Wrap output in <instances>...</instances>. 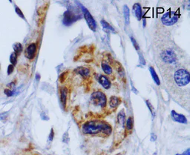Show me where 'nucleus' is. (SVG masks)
Returning a JSON list of instances; mask_svg holds the SVG:
<instances>
[{
    "instance_id": "nucleus-27",
    "label": "nucleus",
    "mask_w": 190,
    "mask_h": 155,
    "mask_svg": "<svg viewBox=\"0 0 190 155\" xmlns=\"http://www.w3.org/2000/svg\"><path fill=\"white\" fill-rule=\"evenodd\" d=\"M15 11H16V12H17V15L19 16V17H20L21 18H23V19H25V16H24V14L23 13V12L21 11V10L19 9V8H18V7H16V8H15Z\"/></svg>"
},
{
    "instance_id": "nucleus-25",
    "label": "nucleus",
    "mask_w": 190,
    "mask_h": 155,
    "mask_svg": "<svg viewBox=\"0 0 190 155\" xmlns=\"http://www.w3.org/2000/svg\"><path fill=\"white\" fill-rule=\"evenodd\" d=\"M130 39H131V42H132V45H133V46L135 47V48L137 51H139L140 46H139L138 43L137 42V41L135 40V39L133 37H130Z\"/></svg>"
},
{
    "instance_id": "nucleus-17",
    "label": "nucleus",
    "mask_w": 190,
    "mask_h": 155,
    "mask_svg": "<svg viewBox=\"0 0 190 155\" xmlns=\"http://www.w3.org/2000/svg\"><path fill=\"white\" fill-rule=\"evenodd\" d=\"M101 65H102V69H103L104 73H106L108 75H110L112 73V68H111V67L106 62H103Z\"/></svg>"
},
{
    "instance_id": "nucleus-12",
    "label": "nucleus",
    "mask_w": 190,
    "mask_h": 155,
    "mask_svg": "<svg viewBox=\"0 0 190 155\" xmlns=\"http://www.w3.org/2000/svg\"><path fill=\"white\" fill-rule=\"evenodd\" d=\"M98 79H99V82L105 89H109L111 88V82L107 77L104 76V75H100Z\"/></svg>"
},
{
    "instance_id": "nucleus-19",
    "label": "nucleus",
    "mask_w": 190,
    "mask_h": 155,
    "mask_svg": "<svg viewBox=\"0 0 190 155\" xmlns=\"http://www.w3.org/2000/svg\"><path fill=\"white\" fill-rule=\"evenodd\" d=\"M100 22H101L102 26H103L104 29L106 30V31H110L111 32H112V33H115V28H114L112 26H111V25H109L107 22H105V20H103V19H102Z\"/></svg>"
},
{
    "instance_id": "nucleus-30",
    "label": "nucleus",
    "mask_w": 190,
    "mask_h": 155,
    "mask_svg": "<svg viewBox=\"0 0 190 155\" xmlns=\"http://www.w3.org/2000/svg\"><path fill=\"white\" fill-rule=\"evenodd\" d=\"M13 67H14V66H13V65H8V74L10 75L12 72H13Z\"/></svg>"
},
{
    "instance_id": "nucleus-15",
    "label": "nucleus",
    "mask_w": 190,
    "mask_h": 155,
    "mask_svg": "<svg viewBox=\"0 0 190 155\" xmlns=\"http://www.w3.org/2000/svg\"><path fill=\"white\" fill-rule=\"evenodd\" d=\"M149 71L150 73H151V77H152L154 82H155V84L157 85H160L161 84V82H160V79L158 76H157V73H156V71L155 70V68H154L153 67H149Z\"/></svg>"
},
{
    "instance_id": "nucleus-2",
    "label": "nucleus",
    "mask_w": 190,
    "mask_h": 155,
    "mask_svg": "<svg viewBox=\"0 0 190 155\" xmlns=\"http://www.w3.org/2000/svg\"><path fill=\"white\" fill-rule=\"evenodd\" d=\"M174 79L176 84L179 86H185L188 85L190 81V76L189 71L185 69H179L175 73Z\"/></svg>"
},
{
    "instance_id": "nucleus-16",
    "label": "nucleus",
    "mask_w": 190,
    "mask_h": 155,
    "mask_svg": "<svg viewBox=\"0 0 190 155\" xmlns=\"http://www.w3.org/2000/svg\"><path fill=\"white\" fill-rule=\"evenodd\" d=\"M123 13H124V18H125V22L127 25H129L130 22V11L127 5H124Z\"/></svg>"
},
{
    "instance_id": "nucleus-23",
    "label": "nucleus",
    "mask_w": 190,
    "mask_h": 155,
    "mask_svg": "<svg viewBox=\"0 0 190 155\" xmlns=\"http://www.w3.org/2000/svg\"><path fill=\"white\" fill-rule=\"evenodd\" d=\"M146 103L148 108L149 109L150 112H151V115H152V117H154V116H155V108H154L153 105L151 104V102H150L149 100H146Z\"/></svg>"
},
{
    "instance_id": "nucleus-24",
    "label": "nucleus",
    "mask_w": 190,
    "mask_h": 155,
    "mask_svg": "<svg viewBox=\"0 0 190 155\" xmlns=\"http://www.w3.org/2000/svg\"><path fill=\"white\" fill-rule=\"evenodd\" d=\"M5 94H6V96L8 97H12L15 94H17V92H16V90H9V89H5Z\"/></svg>"
},
{
    "instance_id": "nucleus-13",
    "label": "nucleus",
    "mask_w": 190,
    "mask_h": 155,
    "mask_svg": "<svg viewBox=\"0 0 190 155\" xmlns=\"http://www.w3.org/2000/svg\"><path fill=\"white\" fill-rule=\"evenodd\" d=\"M67 97H68V89L65 87L62 88L60 90V101L63 108L66 107L67 102Z\"/></svg>"
},
{
    "instance_id": "nucleus-35",
    "label": "nucleus",
    "mask_w": 190,
    "mask_h": 155,
    "mask_svg": "<svg viewBox=\"0 0 190 155\" xmlns=\"http://www.w3.org/2000/svg\"><path fill=\"white\" fill-rule=\"evenodd\" d=\"M143 27L145 28L146 27V19H145V18H143Z\"/></svg>"
},
{
    "instance_id": "nucleus-10",
    "label": "nucleus",
    "mask_w": 190,
    "mask_h": 155,
    "mask_svg": "<svg viewBox=\"0 0 190 155\" xmlns=\"http://www.w3.org/2000/svg\"><path fill=\"white\" fill-rule=\"evenodd\" d=\"M74 72L84 78H88L90 76V70L85 67H78L74 70Z\"/></svg>"
},
{
    "instance_id": "nucleus-33",
    "label": "nucleus",
    "mask_w": 190,
    "mask_h": 155,
    "mask_svg": "<svg viewBox=\"0 0 190 155\" xmlns=\"http://www.w3.org/2000/svg\"><path fill=\"white\" fill-rule=\"evenodd\" d=\"M181 155H190V149H189V148H188L187 151H185V152H183Z\"/></svg>"
},
{
    "instance_id": "nucleus-11",
    "label": "nucleus",
    "mask_w": 190,
    "mask_h": 155,
    "mask_svg": "<svg viewBox=\"0 0 190 155\" xmlns=\"http://www.w3.org/2000/svg\"><path fill=\"white\" fill-rule=\"evenodd\" d=\"M133 11L137 20L141 21L142 17H143V11H142V8L141 4L135 3V5H133Z\"/></svg>"
},
{
    "instance_id": "nucleus-36",
    "label": "nucleus",
    "mask_w": 190,
    "mask_h": 155,
    "mask_svg": "<svg viewBox=\"0 0 190 155\" xmlns=\"http://www.w3.org/2000/svg\"><path fill=\"white\" fill-rule=\"evenodd\" d=\"M153 155H157V153H156V152H155V154H154Z\"/></svg>"
},
{
    "instance_id": "nucleus-32",
    "label": "nucleus",
    "mask_w": 190,
    "mask_h": 155,
    "mask_svg": "<svg viewBox=\"0 0 190 155\" xmlns=\"http://www.w3.org/2000/svg\"><path fill=\"white\" fill-rule=\"evenodd\" d=\"M131 91H133L134 94H138V91H137V89H136V88H135V87H134V85H131Z\"/></svg>"
},
{
    "instance_id": "nucleus-21",
    "label": "nucleus",
    "mask_w": 190,
    "mask_h": 155,
    "mask_svg": "<svg viewBox=\"0 0 190 155\" xmlns=\"http://www.w3.org/2000/svg\"><path fill=\"white\" fill-rule=\"evenodd\" d=\"M13 50H14V53L17 56H19L22 52H23V45H22L20 43H19V42L15 43V44L13 45Z\"/></svg>"
},
{
    "instance_id": "nucleus-18",
    "label": "nucleus",
    "mask_w": 190,
    "mask_h": 155,
    "mask_svg": "<svg viewBox=\"0 0 190 155\" xmlns=\"http://www.w3.org/2000/svg\"><path fill=\"white\" fill-rule=\"evenodd\" d=\"M117 120H118V122L123 127H124L126 122V114L123 110H122L119 112L118 115H117Z\"/></svg>"
},
{
    "instance_id": "nucleus-3",
    "label": "nucleus",
    "mask_w": 190,
    "mask_h": 155,
    "mask_svg": "<svg viewBox=\"0 0 190 155\" xmlns=\"http://www.w3.org/2000/svg\"><path fill=\"white\" fill-rule=\"evenodd\" d=\"M91 102L96 106L105 108L107 103V98L105 94L100 91H96L92 93L91 97Z\"/></svg>"
},
{
    "instance_id": "nucleus-14",
    "label": "nucleus",
    "mask_w": 190,
    "mask_h": 155,
    "mask_svg": "<svg viewBox=\"0 0 190 155\" xmlns=\"http://www.w3.org/2000/svg\"><path fill=\"white\" fill-rule=\"evenodd\" d=\"M121 99L119 97L112 96L110 97L109 100V106L111 108H117L118 105L121 104Z\"/></svg>"
},
{
    "instance_id": "nucleus-8",
    "label": "nucleus",
    "mask_w": 190,
    "mask_h": 155,
    "mask_svg": "<svg viewBox=\"0 0 190 155\" xmlns=\"http://www.w3.org/2000/svg\"><path fill=\"white\" fill-rule=\"evenodd\" d=\"M37 44L36 43H31L26 48L25 56L26 58L28 59H33L36 56V52H37Z\"/></svg>"
},
{
    "instance_id": "nucleus-20",
    "label": "nucleus",
    "mask_w": 190,
    "mask_h": 155,
    "mask_svg": "<svg viewBox=\"0 0 190 155\" xmlns=\"http://www.w3.org/2000/svg\"><path fill=\"white\" fill-rule=\"evenodd\" d=\"M134 126V120H133V117H129V118L127 119L126 122V130L130 131L132 130Z\"/></svg>"
},
{
    "instance_id": "nucleus-6",
    "label": "nucleus",
    "mask_w": 190,
    "mask_h": 155,
    "mask_svg": "<svg viewBox=\"0 0 190 155\" xmlns=\"http://www.w3.org/2000/svg\"><path fill=\"white\" fill-rule=\"evenodd\" d=\"M79 18H80V17L76 15L73 11H70V10H67L63 14V22L66 26H69V25H72L74 22H75L76 21H77V19H79Z\"/></svg>"
},
{
    "instance_id": "nucleus-4",
    "label": "nucleus",
    "mask_w": 190,
    "mask_h": 155,
    "mask_svg": "<svg viewBox=\"0 0 190 155\" xmlns=\"http://www.w3.org/2000/svg\"><path fill=\"white\" fill-rule=\"evenodd\" d=\"M178 18V16L176 14L175 12L168 11L161 17V21L166 26H171L177 22Z\"/></svg>"
},
{
    "instance_id": "nucleus-28",
    "label": "nucleus",
    "mask_w": 190,
    "mask_h": 155,
    "mask_svg": "<svg viewBox=\"0 0 190 155\" xmlns=\"http://www.w3.org/2000/svg\"><path fill=\"white\" fill-rule=\"evenodd\" d=\"M139 58H140V62H141V65H146V61L144 59L143 56L141 54V53H139Z\"/></svg>"
},
{
    "instance_id": "nucleus-29",
    "label": "nucleus",
    "mask_w": 190,
    "mask_h": 155,
    "mask_svg": "<svg viewBox=\"0 0 190 155\" xmlns=\"http://www.w3.org/2000/svg\"><path fill=\"white\" fill-rule=\"evenodd\" d=\"M54 129L51 128V132H50V134H49V141H51L54 140Z\"/></svg>"
},
{
    "instance_id": "nucleus-34",
    "label": "nucleus",
    "mask_w": 190,
    "mask_h": 155,
    "mask_svg": "<svg viewBox=\"0 0 190 155\" xmlns=\"http://www.w3.org/2000/svg\"><path fill=\"white\" fill-rule=\"evenodd\" d=\"M36 78H37V80H39V79H40V75H39V73H37V74H36Z\"/></svg>"
},
{
    "instance_id": "nucleus-5",
    "label": "nucleus",
    "mask_w": 190,
    "mask_h": 155,
    "mask_svg": "<svg viewBox=\"0 0 190 155\" xmlns=\"http://www.w3.org/2000/svg\"><path fill=\"white\" fill-rule=\"evenodd\" d=\"M79 5H80V6L82 11H83V12L84 17H85V21H86L89 28L91 29L92 31H94V32H95L96 29H97V22H96L95 19L93 18L92 15L91 14V13L89 11V10H88L87 8H85L84 7L83 5H81L80 3H79Z\"/></svg>"
},
{
    "instance_id": "nucleus-7",
    "label": "nucleus",
    "mask_w": 190,
    "mask_h": 155,
    "mask_svg": "<svg viewBox=\"0 0 190 155\" xmlns=\"http://www.w3.org/2000/svg\"><path fill=\"white\" fill-rule=\"evenodd\" d=\"M161 58L167 63H173L176 61V55L172 49H167L162 53Z\"/></svg>"
},
{
    "instance_id": "nucleus-22",
    "label": "nucleus",
    "mask_w": 190,
    "mask_h": 155,
    "mask_svg": "<svg viewBox=\"0 0 190 155\" xmlns=\"http://www.w3.org/2000/svg\"><path fill=\"white\" fill-rule=\"evenodd\" d=\"M10 61H11V65H13V66L17 65V55L16 54V53L14 52H13L11 54V57H10Z\"/></svg>"
},
{
    "instance_id": "nucleus-37",
    "label": "nucleus",
    "mask_w": 190,
    "mask_h": 155,
    "mask_svg": "<svg viewBox=\"0 0 190 155\" xmlns=\"http://www.w3.org/2000/svg\"><path fill=\"white\" fill-rule=\"evenodd\" d=\"M175 155H181V154H175Z\"/></svg>"
},
{
    "instance_id": "nucleus-9",
    "label": "nucleus",
    "mask_w": 190,
    "mask_h": 155,
    "mask_svg": "<svg viewBox=\"0 0 190 155\" xmlns=\"http://www.w3.org/2000/svg\"><path fill=\"white\" fill-rule=\"evenodd\" d=\"M171 116L173 120L175 122L181 123V124H187V119L184 115L178 114L175 111L172 110L171 111Z\"/></svg>"
},
{
    "instance_id": "nucleus-1",
    "label": "nucleus",
    "mask_w": 190,
    "mask_h": 155,
    "mask_svg": "<svg viewBox=\"0 0 190 155\" xmlns=\"http://www.w3.org/2000/svg\"><path fill=\"white\" fill-rule=\"evenodd\" d=\"M82 131L85 134H97L102 133L109 136L112 132V128L109 123L103 120H91L85 122L82 126Z\"/></svg>"
},
{
    "instance_id": "nucleus-31",
    "label": "nucleus",
    "mask_w": 190,
    "mask_h": 155,
    "mask_svg": "<svg viewBox=\"0 0 190 155\" xmlns=\"http://www.w3.org/2000/svg\"><path fill=\"white\" fill-rule=\"evenodd\" d=\"M150 140H151V142H155V141L157 140V135L152 133V134H151V139H150Z\"/></svg>"
},
{
    "instance_id": "nucleus-26",
    "label": "nucleus",
    "mask_w": 190,
    "mask_h": 155,
    "mask_svg": "<svg viewBox=\"0 0 190 155\" xmlns=\"http://www.w3.org/2000/svg\"><path fill=\"white\" fill-rule=\"evenodd\" d=\"M69 140H70V138H69V133L65 132V134H63V142H65V143H69Z\"/></svg>"
}]
</instances>
